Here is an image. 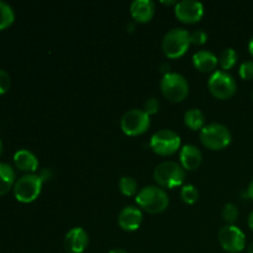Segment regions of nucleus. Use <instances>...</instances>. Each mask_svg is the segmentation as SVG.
<instances>
[{
  "label": "nucleus",
  "mask_w": 253,
  "mask_h": 253,
  "mask_svg": "<svg viewBox=\"0 0 253 253\" xmlns=\"http://www.w3.org/2000/svg\"><path fill=\"white\" fill-rule=\"evenodd\" d=\"M136 203L145 211L150 212V214H158L167 209L168 204H169V198L162 188L148 185V187L142 188L137 193Z\"/></svg>",
  "instance_id": "nucleus-1"
},
{
  "label": "nucleus",
  "mask_w": 253,
  "mask_h": 253,
  "mask_svg": "<svg viewBox=\"0 0 253 253\" xmlns=\"http://www.w3.org/2000/svg\"><path fill=\"white\" fill-rule=\"evenodd\" d=\"M153 178L161 187L172 189V188L179 187L183 184L185 179V170L177 162L166 161V162L160 163L155 168Z\"/></svg>",
  "instance_id": "nucleus-2"
},
{
  "label": "nucleus",
  "mask_w": 253,
  "mask_h": 253,
  "mask_svg": "<svg viewBox=\"0 0 253 253\" xmlns=\"http://www.w3.org/2000/svg\"><path fill=\"white\" fill-rule=\"evenodd\" d=\"M190 34L184 29H172L166 34L162 41L163 52L169 58H179L190 46Z\"/></svg>",
  "instance_id": "nucleus-3"
},
{
  "label": "nucleus",
  "mask_w": 253,
  "mask_h": 253,
  "mask_svg": "<svg viewBox=\"0 0 253 253\" xmlns=\"http://www.w3.org/2000/svg\"><path fill=\"white\" fill-rule=\"evenodd\" d=\"M200 141L210 150H222L231 142V132L222 124L212 123L202 128Z\"/></svg>",
  "instance_id": "nucleus-4"
},
{
  "label": "nucleus",
  "mask_w": 253,
  "mask_h": 253,
  "mask_svg": "<svg viewBox=\"0 0 253 253\" xmlns=\"http://www.w3.org/2000/svg\"><path fill=\"white\" fill-rule=\"evenodd\" d=\"M161 89L168 100L178 103L187 98L189 93V84L182 74L169 72L163 76L161 81Z\"/></svg>",
  "instance_id": "nucleus-5"
},
{
  "label": "nucleus",
  "mask_w": 253,
  "mask_h": 253,
  "mask_svg": "<svg viewBox=\"0 0 253 253\" xmlns=\"http://www.w3.org/2000/svg\"><path fill=\"white\" fill-rule=\"evenodd\" d=\"M42 183L40 174H26L20 178L14 185V194L19 202L31 203L39 198Z\"/></svg>",
  "instance_id": "nucleus-6"
},
{
  "label": "nucleus",
  "mask_w": 253,
  "mask_h": 253,
  "mask_svg": "<svg viewBox=\"0 0 253 253\" xmlns=\"http://www.w3.org/2000/svg\"><path fill=\"white\" fill-rule=\"evenodd\" d=\"M150 115L141 109H131L121 118V128L128 136H137L150 127Z\"/></svg>",
  "instance_id": "nucleus-7"
},
{
  "label": "nucleus",
  "mask_w": 253,
  "mask_h": 253,
  "mask_svg": "<svg viewBox=\"0 0 253 253\" xmlns=\"http://www.w3.org/2000/svg\"><path fill=\"white\" fill-rule=\"evenodd\" d=\"M150 146L157 155L170 156L179 150L180 137L174 131L163 128L151 137Z\"/></svg>",
  "instance_id": "nucleus-8"
},
{
  "label": "nucleus",
  "mask_w": 253,
  "mask_h": 253,
  "mask_svg": "<svg viewBox=\"0 0 253 253\" xmlns=\"http://www.w3.org/2000/svg\"><path fill=\"white\" fill-rule=\"evenodd\" d=\"M208 86H209V90L211 91L212 95L219 99L231 98L237 88L234 77L224 71L215 72L210 77Z\"/></svg>",
  "instance_id": "nucleus-9"
},
{
  "label": "nucleus",
  "mask_w": 253,
  "mask_h": 253,
  "mask_svg": "<svg viewBox=\"0 0 253 253\" xmlns=\"http://www.w3.org/2000/svg\"><path fill=\"white\" fill-rule=\"evenodd\" d=\"M219 242L225 251L239 253L245 249L246 236L240 227L235 226V225H227L220 230Z\"/></svg>",
  "instance_id": "nucleus-10"
},
{
  "label": "nucleus",
  "mask_w": 253,
  "mask_h": 253,
  "mask_svg": "<svg viewBox=\"0 0 253 253\" xmlns=\"http://www.w3.org/2000/svg\"><path fill=\"white\" fill-rule=\"evenodd\" d=\"M175 16L182 22L194 24L198 22L204 15V6L202 2L194 0H182L175 4Z\"/></svg>",
  "instance_id": "nucleus-11"
},
{
  "label": "nucleus",
  "mask_w": 253,
  "mask_h": 253,
  "mask_svg": "<svg viewBox=\"0 0 253 253\" xmlns=\"http://www.w3.org/2000/svg\"><path fill=\"white\" fill-rule=\"evenodd\" d=\"M88 234L82 227H73L64 237V249L68 253H83L88 246Z\"/></svg>",
  "instance_id": "nucleus-12"
},
{
  "label": "nucleus",
  "mask_w": 253,
  "mask_h": 253,
  "mask_svg": "<svg viewBox=\"0 0 253 253\" xmlns=\"http://www.w3.org/2000/svg\"><path fill=\"white\" fill-rule=\"evenodd\" d=\"M119 226L125 231H135L142 224V212L135 207H125L118 217Z\"/></svg>",
  "instance_id": "nucleus-13"
},
{
  "label": "nucleus",
  "mask_w": 253,
  "mask_h": 253,
  "mask_svg": "<svg viewBox=\"0 0 253 253\" xmlns=\"http://www.w3.org/2000/svg\"><path fill=\"white\" fill-rule=\"evenodd\" d=\"M131 15L137 22H148L155 15V2L151 0H135L131 2Z\"/></svg>",
  "instance_id": "nucleus-14"
},
{
  "label": "nucleus",
  "mask_w": 253,
  "mask_h": 253,
  "mask_svg": "<svg viewBox=\"0 0 253 253\" xmlns=\"http://www.w3.org/2000/svg\"><path fill=\"white\" fill-rule=\"evenodd\" d=\"M180 162H182V167L188 170H194L199 168L200 163H202L203 156L199 148L194 145H185L184 147L180 150Z\"/></svg>",
  "instance_id": "nucleus-15"
},
{
  "label": "nucleus",
  "mask_w": 253,
  "mask_h": 253,
  "mask_svg": "<svg viewBox=\"0 0 253 253\" xmlns=\"http://www.w3.org/2000/svg\"><path fill=\"white\" fill-rule=\"evenodd\" d=\"M193 63L200 72H211L216 68L219 58L212 52L202 49L193 56Z\"/></svg>",
  "instance_id": "nucleus-16"
},
{
  "label": "nucleus",
  "mask_w": 253,
  "mask_h": 253,
  "mask_svg": "<svg viewBox=\"0 0 253 253\" xmlns=\"http://www.w3.org/2000/svg\"><path fill=\"white\" fill-rule=\"evenodd\" d=\"M14 162L16 168L24 172H35L39 167V160L29 150H19L14 156Z\"/></svg>",
  "instance_id": "nucleus-17"
},
{
  "label": "nucleus",
  "mask_w": 253,
  "mask_h": 253,
  "mask_svg": "<svg viewBox=\"0 0 253 253\" xmlns=\"http://www.w3.org/2000/svg\"><path fill=\"white\" fill-rule=\"evenodd\" d=\"M15 182V172L7 163H0V197L5 195Z\"/></svg>",
  "instance_id": "nucleus-18"
},
{
  "label": "nucleus",
  "mask_w": 253,
  "mask_h": 253,
  "mask_svg": "<svg viewBox=\"0 0 253 253\" xmlns=\"http://www.w3.org/2000/svg\"><path fill=\"white\" fill-rule=\"evenodd\" d=\"M185 125L192 130H202L205 124V115L199 109H190L184 115Z\"/></svg>",
  "instance_id": "nucleus-19"
},
{
  "label": "nucleus",
  "mask_w": 253,
  "mask_h": 253,
  "mask_svg": "<svg viewBox=\"0 0 253 253\" xmlns=\"http://www.w3.org/2000/svg\"><path fill=\"white\" fill-rule=\"evenodd\" d=\"M15 14L12 7L4 1H0V30L9 27L14 22Z\"/></svg>",
  "instance_id": "nucleus-20"
},
{
  "label": "nucleus",
  "mask_w": 253,
  "mask_h": 253,
  "mask_svg": "<svg viewBox=\"0 0 253 253\" xmlns=\"http://www.w3.org/2000/svg\"><path fill=\"white\" fill-rule=\"evenodd\" d=\"M237 52L234 48H225L219 56V63L224 69H230L236 64Z\"/></svg>",
  "instance_id": "nucleus-21"
},
{
  "label": "nucleus",
  "mask_w": 253,
  "mask_h": 253,
  "mask_svg": "<svg viewBox=\"0 0 253 253\" xmlns=\"http://www.w3.org/2000/svg\"><path fill=\"white\" fill-rule=\"evenodd\" d=\"M119 188L126 197H133L137 193V182L132 177H123L119 182Z\"/></svg>",
  "instance_id": "nucleus-22"
},
{
  "label": "nucleus",
  "mask_w": 253,
  "mask_h": 253,
  "mask_svg": "<svg viewBox=\"0 0 253 253\" xmlns=\"http://www.w3.org/2000/svg\"><path fill=\"white\" fill-rule=\"evenodd\" d=\"M180 197H182L183 202L187 203V204H194L199 199V192L194 185L187 184L180 190Z\"/></svg>",
  "instance_id": "nucleus-23"
},
{
  "label": "nucleus",
  "mask_w": 253,
  "mask_h": 253,
  "mask_svg": "<svg viewBox=\"0 0 253 253\" xmlns=\"http://www.w3.org/2000/svg\"><path fill=\"white\" fill-rule=\"evenodd\" d=\"M222 217L230 225L234 224L237 220V217H239V209H237L236 205L232 204V203H227L224 207V209H222Z\"/></svg>",
  "instance_id": "nucleus-24"
},
{
  "label": "nucleus",
  "mask_w": 253,
  "mask_h": 253,
  "mask_svg": "<svg viewBox=\"0 0 253 253\" xmlns=\"http://www.w3.org/2000/svg\"><path fill=\"white\" fill-rule=\"evenodd\" d=\"M239 73L240 76H241V78L246 79V81L252 79L253 78V61L244 62V63L241 64V67H240Z\"/></svg>",
  "instance_id": "nucleus-25"
},
{
  "label": "nucleus",
  "mask_w": 253,
  "mask_h": 253,
  "mask_svg": "<svg viewBox=\"0 0 253 253\" xmlns=\"http://www.w3.org/2000/svg\"><path fill=\"white\" fill-rule=\"evenodd\" d=\"M208 41V34L204 30H195L190 34V42L194 44H204Z\"/></svg>",
  "instance_id": "nucleus-26"
},
{
  "label": "nucleus",
  "mask_w": 253,
  "mask_h": 253,
  "mask_svg": "<svg viewBox=\"0 0 253 253\" xmlns=\"http://www.w3.org/2000/svg\"><path fill=\"white\" fill-rule=\"evenodd\" d=\"M10 84H11V81H10V76L7 74V72L0 69V95L9 90Z\"/></svg>",
  "instance_id": "nucleus-27"
},
{
  "label": "nucleus",
  "mask_w": 253,
  "mask_h": 253,
  "mask_svg": "<svg viewBox=\"0 0 253 253\" xmlns=\"http://www.w3.org/2000/svg\"><path fill=\"white\" fill-rule=\"evenodd\" d=\"M160 109V103L156 98H150L145 103V111L148 114V115H153L156 114Z\"/></svg>",
  "instance_id": "nucleus-28"
},
{
  "label": "nucleus",
  "mask_w": 253,
  "mask_h": 253,
  "mask_svg": "<svg viewBox=\"0 0 253 253\" xmlns=\"http://www.w3.org/2000/svg\"><path fill=\"white\" fill-rule=\"evenodd\" d=\"M247 195L253 200V179L251 180V183L249 184V188H247Z\"/></svg>",
  "instance_id": "nucleus-29"
},
{
  "label": "nucleus",
  "mask_w": 253,
  "mask_h": 253,
  "mask_svg": "<svg viewBox=\"0 0 253 253\" xmlns=\"http://www.w3.org/2000/svg\"><path fill=\"white\" fill-rule=\"evenodd\" d=\"M249 226H250V229L253 231V211L250 214V216H249Z\"/></svg>",
  "instance_id": "nucleus-30"
},
{
  "label": "nucleus",
  "mask_w": 253,
  "mask_h": 253,
  "mask_svg": "<svg viewBox=\"0 0 253 253\" xmlns=\"http://www.w3.org/2000/svg\"><path fill=\"white\" fill-rule=\"evenodd\" d=\"M249 49H250V53L253 56V36L251 37V40H250L249 42Z\"/></svg>",
  "instance_id": "nucleus-31"
},
{
  "label": "nucleus",
  "mask_w": 253,
  "mask_h": 253,
  "mask_svg": "<svg viewBox=\"0 0 253 253\" xmlns=\"http://www.w3.org/2000/svg\"><path fill=\"white\" fill-rule=\"evenodd\" d=\"M109 253H128V252L125 251V250H123V249H115V250H113V251H110Z\"/></svg>",
  "instance_id": "nucleus-32"
},
{
  "label": "nucleus",
  "mask_w": 253,
  "mask_h": 253,
  "mask_svg": "<svg viewBox=\"0 0 253 253\" xmlns=\"http://www.w3.org/2000/svg\"><path fill=\"white\" fill-rule=\"evenodd\" d=\"M247 253H253V242H251V245L247 249Z\"/></svg>",
  "instance_id": "nucleus-33"
},
{
  "label": "nucleus",
  "mask_w": 253,
  "mask_h": 253,
  "mask_svg": "<svg viewBox=\"0 0 253 253\" xmlns=\"http://www.w3.org/2000/svg\"><path fill=\"white\" fill-rule=\"evenodd\" d=\"M1 153H2V143L1 141H0V156H1Z\"/></svg>",
  "instance_id": "nucleus-34"
}]
</instances>
